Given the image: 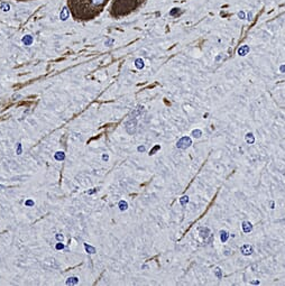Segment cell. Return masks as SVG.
<instances>
[{
	"mask_svg": "<svg viewBox=\"0 0 285 286\" xmlns=\"http://www.w3.org/2000/svg\"><path fill=\"white\" fill-rule=\"evenodd\" d=\"M84 248H85V251L88 254H95V248L92 247V246H90L88 244H84Z\"/></svg>",
	"mask_w": 285,
	"mask_h": 286,
	"instance_id": "9a60e30c",
	"label": "cell"
},
{
	"mask_svg": "<svg viewBox=\"0 0 285 286\" xmlns=\"http://www.w3.org/2000/svg\"><path fill=\"white\" fill-rule=\"evenodd\" d=\"M108 159H109V156L107 155V154H103V155H102V161H108Z\"/></svg>",
	"mask_w": 285,
	"mask_h": 286,
	"instance_id": "83f0119b",
	"label": "cell"
},
{
	"mask_svg": "<svg viewBox=\"0 0 285 286\" xmlns=\"http://www.w3.org/2000/svg\"><path fill=\"white\" fill-rule=\"evenodd\" d=\"M192 136L195 138H200L202 136V131H201L200 129H194V130H192Z\"/></svg>",
	"mask_w": 285,
	"mask_h": 286,
	"instance_id": "2e32d148",
	"label": "cell"
},
{
	"mask_svg": "<svg viewBox=\"0 0 285 286\" xmlns=\"http://www.w3.org/2000/svg\"><path fill=\"white\" fill-rule=\"evenodd\" d=\"M69 17H70V10H69V8H67L66 6H64V7L62 8L61 13H60V19L63 20V21H65V20L69 19Z\"/></svg>",
	"mask_w": 285,
	"mask_h": 286,
	"instance_id": "3957f363",
	"label": "cell"
},
{
	"mask_svg": "<svg viewBox=\"0 0 285 286\" xmlns=\"http://www.w3.org/2000/svg\"><path fill=\"white\" fill-rule=\"evenodd\" d=\"M0 9H1V10L4 11V13H7V11L10 10V5H9L8 2L2 1L1 4H0Z\"/></svg>",
	"mask_w": 285,
	"mask_h": 286,
	"instance_id": "4fadbf2b",
	"label": "cell"
},
{
	"mask_svg": "<svg viewBox=\"0 0 285 286\" xmlns=\"http://www.w3.org/2000/svg\"><path fill=\"white\" fill-rule=\"evenodd\" d=\"M252 284H259V282L258 281H254V282H252Z\"/></svg>",
	"mask_w": 285,
	"mask_h": 286,
	"instance_id": "1f68e13d",
	"label": "cell"
},
{
	"mask_svg": "<svg viewBox=\"0 0 285 286\" xmlns=\"http://www.w3.org/2000/svg\"><path fill=\"white\" fill-rule=\"evenodd\" d=\"M179 10H180L179 8H173L172 10L170 11V16H173V17H174V16H176V15L179 14Z\"/></svg>",
	"mask_w": 285,
	"mask_h": 286,
	"instance_id": "cb8c5ba5",
	"label": "cell"
},
{
	"mask_svg": "<svg viewBox=\"0 0 285 286\" xmlns=\"http://www.w3.org/2000/svg\"><path fill=\"white\" fill-rule=\"evenodd\" d=\"M25 205L30 208V207H33V205H35V202H34L32 199H28V200H26V201H25Z\"/></svg>",
	"mask_w": 285,
	"mask_h": 286,
	"instance_id": "ffe728a7",
	"label": "cell"
},
{
	"mask_svg": "<svg viewBox=\"0 0 285 286\" xmlns=\"http://www.w3.org/2000/svg\"><path fill=\"white\" fill-rule=\"evenodd\" d=\"M55 238H56V240H57V241H63V240H64V236L62 235V233H56Z\"/></svg>",
	"mask_w": 285,
	"mask_h": 286,
	"instance_id": "d4e9b609",
	"label": "cell"
},
{
	"mask_svg": "<svg viewBox=\"0 0 285 286\" xmlns=\"http://www.w3.org/2000/svg\"><path fill=\"white\" fill-rule=\"evenodd\" d=\"M246 141L247 144H250V145L255 143V137H254V135L252 133H248L246 135Z\"/></svg>",
	"mask_w": 285,
	"mask_h": 286,
	"instance_id": "5bb4252c",
	"label": "cell"
},
{
	"mask_svg": "<svg viewBox=\"0 0 285 286\" xmlns=\"http://www.w3.org/2000/svg\"><path fill=\"white\" fill-rule=\"evenodd\" d=\"M118 208L120 209V211H126L127 209H128V203H127V201H125V200H121V201H119Z\"/></svg>",
	"mask_w": 285,
	"mask_h": 286,
	"instance_id": "7c38bea8",
	"label": "cell"
},
{
	"mask_svg": "<svg viewBox=\"0 0 285 286\" xmlns=\"http://www.w3.org/2000/svg\"><path fill=\"white\" fill-rule=\"evenodd\" d=\"M241 228H243V231L248 233L253 230V224L249 222V221H244L243 223H241Z\"/></svg>",
	"mask_w": 285,
	"mask_h": 286,
	"instance_id": "5b68a950",
	"label": "cell"
},
{
	"mask_svg": "<svg viewBox=\"0 0 285 286\" xmlns=\"http://www.w3.org/2000/svg\"><path fill=\"white\" fill-rule=\"evenodd\" d=\"M188 202H189V196L188 195H184V196H182V198L180 199V204L183 205V207L188 204Z\"/></svg>",
	"mask_w": 285,
	"mask_h": 286,
	"instance_id": "e0dca14e",
	"label": "cell"
},
{
	"mask_svg": "<svg viewBox=\"0 0 285 286\" xmlns=\"http://www.w3.org/2000/svg\"><path fill=\"white\" fill-rule=\"evenodd\" d=\"M237 16H238L239 19H246V13H245L244 10H240L239 13L237 14Z\"/></svg>",
	"mask_w": 285,
	"mask_h": 286,
	"instance_id": "7402d4cb",
	"label": "cell"
},
{
	"mask_svg": "<svg viewBox=\"0 0 285 286\" xmlns=\"http://www.w3.org/2000/svg\"><path fill=\"white\" fill-rule=\"evenodd\" d=\"M215 274H216V276H217V277H218L219 279L222 278V272H221V269H220L219 267H217V268L215 269Z\"/></svg>",
	"mask_w": 285,
	"mask_h": 286,
	"instance_id": "ac0fdd59",
	"label": "cell"
},
{
	"mask_svg": "<svg viewBox=\"0 0 285 286\" xmlns=\"http://www.w3.org/2000/svg\"><path fill=\"white\" fill-rule=\"evenodd\" d=\"M21 152H23V147H21L20 143H18L17 144V148H16V154H17V155H21Z\"/></svg>",
	"mask_w": 285,
	"mask_h": 286,
	"instance_id": "603a6c76",
	"label": "cell"
},
{
	"mask_svg": "<svg viewBox=\"0 0 285 286\" xmlns=\"http://www.w3.org/2000/svg\"><path fill=\"white\" fill-rule=\"evenodd\" d=\"M253 16H254V15H253V13H250V11H249V13L247 14V17H246V19L250 21V20L253 19Z\"/></svg>",
	"mask_w": 285,
	"mask_h": 286,
	"instance_id": "484cf974",
	"label": "cell"
},
{
	"mask_svg": "<svg viewBox=\"0 0 285 286\" xmlns=\"http://www.w3.org/2000/svg\"><path fill=\"white\" fill-rule=\"evenodd\" d=\"M79 284V278L76 276H72L66 279V285H76Z\"/></svg>",
	"mask_w": 285,
	"mask_h": 286,
	"instance_id": "9c48e42d",
	"label": "cell"
},
{
	"mask_svg": "<svg viewBox=\"0 0 285 286\" xmlns=\"http://www.w3.org/2000/svg\"><path fill=\"white\" fill-rule=\"evenodd\" d=\"M95 191H97L95 189H92L91 191H90V192H88V193H89V195H91V194H93V193H95Z\"/></svg>",
	"mask_w": 285,
	"mask_h": 286,
	"instance_id": "4dcf8cb0",
	"label": "cell"
},
{
	"mask_svg": "<svg viewBox=\"0 0 285 286\" xmlns=\"http://www.w3.org/2000/svg\"><path fill=\"white\" fill-rule=\"evenodd\" d=\"M199 232H200V236L202 237L203 239H207L208 236L210 235V229L206 228V227H201V228H199Z\"/></svg>",
	"mask_w": 285,
	"mask_h": 286,
	"instance_id": "52a82bcc",
	"label": "cell"
},
{
	"mask_svg": "<svg viewBox=\"0 0 285 286\" xmlns=\"http://www.w3.org/2000/svg\"><path fill=\"white\" fill-rule=\"evenodd\" d=\"M137 149H138V152H140V153H141V152H145V146H139Z\"/></svg>",
	"mask_w": 285,
	"mask_h": 286,
	"instance_id": "f1b7e54d",
	"label": "cell"
},
{
	"mask_svg": "<svg viewBox=\"0 0 285 286\" xmlns=\"http://www.w3.org/2000/svg\"><path fill=\"white\" fill-rule=\"evenodd\" d=\"M54 158L56 159V161H58V162L64 161V159H65V153L62 152V150H58V152H56V153L54 154Z\"/></svg>",
	"mask_w": 285,
	"mask_h": 286,
	"instance_id": "ba28073f",
	"label": "cell"
},
{
	"mask_svg": "<svg viewBox=\"0 0 285 286\" xmlns=\"http://www.w3.org/2000/svg\"><path fill=\"white\" fill-rule=\"evenodd\" d=\"M21 42H23V44L25 46H30L34 42V37L32 35H25L23 37V39H21Z\"/></svg>",
	"mask_w": 285,
	"mask_h": 286,
	"instance_id": "8992f818",
	"label": "cell"
},
{
	"mask_svg": "<svg viewBox=\"0 0 285 286\" xmlns=\"http://www.w3.org/2000/svg\"><path fill=\"white\" fill-rule=\"evenodd\" d=\"M280 71H281L282 73H284V72H285V64H283V65H281V66H280Z\"/></svg>",
	"mask_w": 285,
	"mask_h": 286,
	"instance_id": "f546056e",
	"label": "cell"
},
{
	"mask_svg": "<svg viewBox=\"0 0 285 286\" xmlns=\"http://www.w3.org/2000/svg\"><path fill=\"white\" fill-rule=\"evenodd\" d=\"M112 44H113V39H108L106 42V46H111Z\"/></svg>",
	"mask_w": 285,
	"mask_h": 286,
	"instance_id": "4316f807",
	"label": "cell"
},
{
	"mask_svg": "<svg viewBox=\"0 0 285 286\" xmlns=\"http://www.w3.org/2000/svg\"><path fill=\"white\" fill-rule=\"evenodd\" d=\"M228 238H229V233L226 231V230H221V231H220V240L222 242H226L228 240Z\"/></svg>",
	"mask_w": 285,
	"mask_h": 286,
	"instance_id": "8fae6325",
	"label": "cell"
},
{
	"mask_svg": "<svg viewBox=\"0 0 285 286\" xmlns=\"http://www.w3.org/2000/svg\"><path fill=\"white\" fill-rule=\"evenodd\" d=\"M191 145H192V139H191L190 137H188V136H184V137L180 138L179 141L176 143V147L180 148V149H186Z\"/></svg>",
	"mask_w": 285,
	"mask_h": 286,
	"instance_id": "6da1fadb",
	"label": "cell"
},
{
	"mask_svg": "<svg viewBox=\"0 0 285 286\" xmlns=\"http://www.w3.org/2000/svg\"><path fill=\"white\" fill-rule=\"evenodd\" d=\"M159 149H161V145H156V146H154L153 148L150 149V152H149V155H150V156H152V155H154V154L156 153L157 150H159Z\"/></svg>",
	"mask_w": 285,
	"mask_h": 286,
	"instance_id": "d6986e66",
	"label": "cell"
},
{
	"mask_svg": "<svg viewBox=\"0 0 285 286\" xmlns=\"http://www.w3.org/2000/svg\"><path fill=\"white\" fill-rule=\"evenodd\" d=\"M55 249L56 250H63L64 249V244H62V241H58L56 245H55Z\"/></svg>",
	"mask_w": 285,
	"mask_h": 286,
	"instance_id": "44dd1931",
	"label": "cell"
},
{
	"mask_svg": "<svg viewBox=\"0 0 285 286\" xmlns=\"http://www.w3.org/2000/svg\"><path fill=\"white\" fill-rule=\"evenodd\" d=\"M240 251L245 256H249V255L253 254L254 248H253V246H250V245H244L240 247Z\"/></svg>",
	"mask_w": 285,
	"mask_h": 286,
	"instance_id": "7a4b0ae2",
	"label": "cell"
},
{
	"mask_svg": "<svg viewBox=\"0 0 285 286\" xmlns=\"http://www.w3.org/2000/svg\"><path fill=\"white\" fill-rule=\"evenodd\" d=\"M249 51H250V48L248 45H243L241 47L238 48V55H239V56H246V55L249 53Z\"/></svg>",
	"mask_w": 285,
	"mask_h": 286,
	"instance_id": "277c9868",
	"label": "cell"
},
{
	"mask_svg": "<svg viewBox=\"0 0 285 286\" xmlns=\"http://www.w3.org/2000/svg\"><path fill=\"white\" fill-rule=\"evenodd\" d=\"M0 189H5V186L4 185H0Z\"/></svg>",
	"mask_w": 285,
	"mask_h": 286,
	"instance_id": "d6a6232c",
	"label": "cell"
},
{
	"mask_svg": "<svg viewBox=\"0 0 285 286\" xmlns=\"http://www.w3.org/2000/svg\"><path fill=\"white\" fill-rule=\"evenodd\" d=\"M144 66H145V63H144V61H142V58H137V60H135V67L136 69L141 70V69H144Z\"/></svg>",
	"mask_w": 285,
	"mask_h": 286,
	"instance_id": "30bf717a",
	"label": "cell"
}]
</instances>
